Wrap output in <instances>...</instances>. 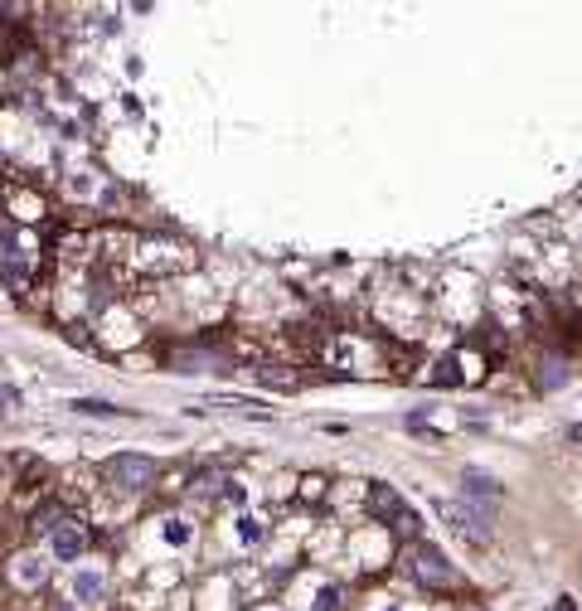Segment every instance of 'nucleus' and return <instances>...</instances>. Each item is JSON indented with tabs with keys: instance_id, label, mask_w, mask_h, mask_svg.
Instances as JSON below:
<instances>
[{
	"instance_id": "nucleus-1",
	"label": "nucleus",
	"mask_w": 582,
	"mask_h": 611,
	"mask_svg": "<svg viewBox=\"0 0 582 611\" xmlns=\"http://www.w3.org/2000/svg\"><path fill=\"white\" fill-rule=\"evenodd\" d=\"M437 515L447 519V529L457 534V538H466L471 548H486L490 544V515L480 505H471V500H437Z\"/></svg>"
},
{
	"instance_id": "nucleus-2",
	"label": "nucleus",
	"mask_w": 582,
	"mask_h": 611,
	"mask_svg": "<svg viewBox=\"0 0 582 611\" xmlns=\"http://www.w3.org/2000/svg\"><path fill=\"white\" fill-rule=\"evenodd\" d=\"M103 476H107V486H117V490H126V495H141V490L155 486L161 466H155L151 457H136V451H117V457H107Z\"/></svg>"
},
{
	"instance_id": "nucleus-3",
	"label": "nucleus",
	"mask_w": 582,
	"mask_h": 611,
	"mask_svg": "<svg viewBox=\"0 0 582 611\" xmlns=\"http://www.w3.org/2000/svg\"><path fill=\"white\" fill-rule=\"evenodd\" d=\"M408 573H413L422 587H457V573H451V563L437 553L432 544H413V553H408Z\"/></svg>"
},
{
	"instance_id": "nucleus-4",
	"label": "nucleus",
	"mask_w": 582,
	"mask_h": 611,
	"mask_svg": "<svg viewBox=\"0 0 582 611\" xmlns=\"http://www.w3.org/2000/svg\"><path fill=\"white\" fill-rule=\"evenodd\" d=\"M461 490H466V500H471V505H480V509L505 500L500 480H495L490 471H476V466H466V471H461Z\"/></svg>"
},
{
	"instance_id": "nucleus-5",
	"label": "nucleus",
	"mask_w": 582,
	"mask_h": 611,
	"mask_svg": "<svg viewBox=\"0 0 582 611\" xmlns=\"http://www.w3.org/2000/svg\"><path fill=\"white\" fill-rule=\"evenodd\" d=\"M49 544H54V558L59 563H74V558H83V548H88V529L74 524V519H64L59 529L49 534Z\"/></svg>"
},
{
	"instance_id": "nucleus-6",
	"label": "nucleus",
	"mask_w": 582,
	"mask_h": 611,
	"mask_svg": "<svg viewBox=\"0 0 582 611\" xmlns=\"http://www.w3.org/2000/svg\"><path fill=\"white\" fill-rule=\"evenodd\" d=\"M369 515L374 519H383V524H399L403 515H408V505H403V495L393 490V486H369Z\"/></svg>"
},
{
	"instance_id": "nucleus-7",
	"label": "nucleus",
	"mask_w": 582,
	"mask_h": 611,
	"mask_svg": "<svg viewBox=\"0 0 582 611\" xmlns=\"http://www.w3.org/2000/svg\"><path fill=\"white\" fill-rule=\"evenodd\" d=\"M573 379V369H567V360H558V354H548L544 364H538V389H563V383Z\"/></svg>"
},
{
	"instance_id": "nucleus-8",
	"label": "nucleus",
	"mask_w": 582,
	"mask_h": 611,
	"mask_svg": "<svg viewBox=\"0 0 582 611\" xmlns=\"http://www.w3.org/2000/svg\"><path fill=\"white\" fill-rule=\"evenodd\" d=\"M74 413H83V418H117L122 408H112L107 398H74Z\"/></svg>"
},
{
	"instance_id": "nucleus-9",
	"label": "nucleus",
	"mask_w": 582,
	"mask_h": 611,
	"mask_svg": "<svg viewBox=\"0 0 582 611\" xmlns=\"http://www.w3.org/2000/svg\"><path fill=\"white\" fill-rule=\"evenodd\" d=\"M238 538H243V544H262V538H267V524H262L258 515H243V519H238Z\"/></svg>"
},
{
	"instance_id": "nucleus-10",
	"label": "nucleus",
	"mask_w": 582,
	"mask_h": 611,
	"mask_svg": "<svg viewBox=\"0 0 582 611\" xmlns=\"http://www.w3.org/2000/svg\"><path fill=\"white\" fill-rule=\"evenodd\" d=\"M59 524H64L59 505H49V509H39V515H35V524H30V529H35V534H54Z\"/></svg>"
},
{
	"instance_id": "nucleus-11",
	"label": "nucleus",
	"mask_w": 582,
	"mask_h": 611,
	"mask_svg": "<svg viewBox=\"0 0 582 611\" xmlns=\"http://www.w3.org/2000/svg\"><path fill=\"white\" fill-rule=\"evenodd\" d=\"M78 596H83V602H97V596H103V577H97V573H78Z\"/></svg>"
},
{
	"instance_id": "nucleus-12",
	"label": "nucleus",
	"mask_w": 582,
	"mask_h": 611,
	"mask_svg": "<svg viewBox=\"0 0 582 611\" xmlns=\"http://www.w3.org/2000/svg\"><path fill=\"white\" fill-rule=\"evenodd\" d=\"M408 432L428 437V442H442V428H432V422H428V418H422V413H413V418H408Z\"/></svg>"
},
{
	"instance_id": "nucleus-13",
	"label": "nucleus",
	"mask_w": 582,
	"mask_h": 611,
	"mask_svg": "<svg viewBox=\"0 0 582 611\" xmlns=\"http://www.w3.org/2000/svg\"><path fill=\"white\" fill-rule=\"evenodd\" d=\"M20 567H15V577H25V582H39V563L30 558V553H25V558H15Z\"/></svg>"
},
{
	"instance_id": "nucleus-14",
	"label": "nucleus",
	"mask_w": 582,
	"mask_h": 611,
	"mask_svg": "<svg viewBox=\"0 0 582 611\" xmlns=\"http://www.w3.org/2000/svg\"><path fill=\"white\" fill-rule=\"evenodd\" d=\"M432 379H437V383H457V379H461V374H457V360H442Z\"/></svg>"
},
{
	"instance_id": "nucleus-15",
	"label": "nucleus",
	"mask_w": 582,
	"mask_h": 611,
	"mask_svg": "<svg viewBox=\"0 0 582 611\" xmlns=\"http://www.w3.org/2000/svg\"><path fill=\"white\" fill-rule=\"evenodd\" d=\"M316 611H340V592H335V587H325V592H321V602H316Z\"/></svg>"
}]
</instances>
